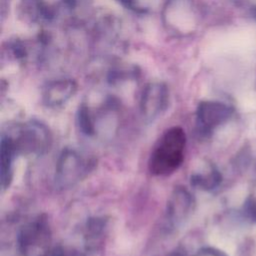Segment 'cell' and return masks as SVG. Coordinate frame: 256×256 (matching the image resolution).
<instances>
[{
  "mask_svg": "<svg viewBox=\"0 0 256 256\" xmlns=\"http://www.w3.org/2000/svg\"><path fill=\"white\" fill-rule=\"evenodd\" d=\"M187 137L184 129L173 126L166 129L154 145L148 159V170L154 176H168L182 165Z\"/></svg>",
  "mask_w": 256,
  "mask_h": 256,
  "instance_id": "6da1fadb",
  "label": "cell"
},
{
  "mask_svg": "<svg viewBox=\"0 0 256 256\" xmlns=\"http://www.w3.org/2000/svg\"><path fill=\"white\" fill-rule=\"evenodd\" d=\"M198 10L193 0H165L161 8L164 29L176 37H188L198 27Z\"/></svg>",
  "mask_w": 256,
  "mask_h": 256,
  "instance_id": "7a4b0ae2",
  "label": "cell"
},
{
  "mask_svg": "<svg viewBox=\"0 0 256 256\" xmlns=\"http://www.w3.org/2000/svg\"><path fill=\"white\" fill-rule=\"evenodd\" d=\"M95 160L74 148H64L56 162L54 183L58 189H69L83 180L94 168Z\"/></svg>",
  "mask_w": 256,
  "mask_h": 256,
  "instance_id": "3957f363",
  "label": "cell"
},
{
  "mask_svg": "<svg viewBox=\"0 0 256 256\" xmlns=\"http://www.w3.org/2000/svg\"><path fill=\"white\" fill-rule=\"evenodd\" d=\"M20 256H51L52 231L47 218L39 215L22 225L17 235Z\"/></svg>",
  "mask_w": 256,
  "mask_h": 256,
  "instance_id": "277c9868",
  "label": "cell"
},
{
  "mask_svg": "<svg viewBox=\"0 0 256 256\" xmlns=\"http://www.w3.org/2000/svg\"><path fill=\"white\" fill-rule=\"evenodd\" d=\"M18 155L42 156L52 145V133L43 122L28 120L16 127L15 134H8Z\"/></svg>",
  "mask_w": 256,
  "mask_h": 256,
  "instance_id": "5b68a950",
  "label": "cell"
},
{
  "mask_svg": "<svg viewBox=\"0 0 256 256\" xmlns=\"http://www.w3.org/2000/svg\"><path fill=\"white\" fill-rule=\"evenodd\" d=\"M233 109L220 101L206 100L196 109V127L200 135L208 137L232 116Z\"/></svg>",
  "mask_w": 256,
  "mask_h": 256,
  "instance_id": "8992f818",
  "label": "cell"
},
{
  "mask_svg": "<svg viewBox=\"0 0 256 256\" xmlns=\"http://www.w3.org/2000/svg\"><path fill=\"white\" fill-rule=\"evenodd\" d=\"M169 102V90L166 84L159 81L149 82L143 88L139 110L143 120L147 123L155 121L166 110Z\"/></svg>",
  "mask_w": 256,
  "mask_h": 256,
  "instance_id": "52a82bcc",
  "label": "cell"
},
{
  "mask_svg": "<svg viewBox=\"0 0 256 256\" xmlns=\"http://www.w3.org/2000/svg\"><path fill=\"white\" fill-rule=\"evenodd\" d=\"M195 200L193 195L183 186H177L171 192L165 210L166 227L170 230L180 227L193 212Z\"/></svg>",
  "mask_w": 256,
  "mask_h": 256,
  "instance_id": "ba28073f",
  "label": "cell"
},
{
  "mask_svg": "<svg viewBox=\"0 0 256 256\" xmlns=\"http://www.w3.org/2000/svg\"><path fill=\"white\" fill-rule=\"evenodd\" d=\"M78 85L72 78L61 77L48 81L42 89V102L46 107L59 108L77 92Z\"/></svg>",
  "mask_w": 256,
  "mask_h": 256,
  "instance_id": "9c48e42d",
  "label": "cell"
},
{
  "mask_svg": "<svg viewBox=\"0 0 256 256\" xmlns=\"http://www.w3.org/2000/svg\"><path fill=\"white\" fill-rule=\"evenodd\" d=\"M83 6L79 0H36L37 19L56 22L66 16H72Z\"/></svg>",
  "mask_w": 256,
  "mask_h": 256,
  "instance_id": "30bf717a",
  "label": "cell"
},
{
  "mask_svg": "<svg viewBox=\"0 0 256 256\" xmlns=\"http://www.w3.org/2000/svg\"><path fill=\"white\" fill-rule=\"evenodd\" d=\"M17 155L11 137L8 134H2L0 142V180L2 190H6L12 183L14 161Z\"/></svg>",
  "mask_w": 256,
  "mask_h": 256,
  "instance_id": "8fae6325",
  "label": "cell"
},
{
  "mask_svg": "<svg viewBox=\"0 0 256 256\" xmlns=\"http://www.w3.org/2000/svg\"><path fill=\"white\" fill-rule=\"evenodd\" d=\"M221 180L222 176L220 172L212 164H206L202 170L194 172L190 177L191 184L204 191H211L217 188L220 185Z\"/></svg>",
  "mask_w": 256,
  "mask_h": 256,
  "instance_id": "7c38bea8",
  "label": "cell"
},
{
  "mask_svg": "<svg viewBox=\"0 0 256 256\" xmlns=\"http://www.w3.org/2000/svg\"><path fill=\"white\" fill-rule=\"evenodd\" d=\"M107 228V222L102 217L90 218L85 226L84 238L86 240L87 250L95 249L102 240Z\"/></svg>",
  "mask_w": 256,
  "mask_h": 256,
  "instance_id": "4fadbf2b",
  "label": "cell"
},
{
  "mask_svg": "<svg viewBox=\"0 0 256 256\" xmlns=\"http://www.w3.org/2000/svg\"><path fill=\"white\" fill-rule=\"evenodd\" d=\"M96 115L90 107L82 103L77 112V125L82 134L86 136H93L96 134Z\"/></svg>",
  "mask_w": 256,
  "mask_h": 256,
  "instance_id": "5bb4252c",
  "label": "cell"
},
{
  "mask_svg": "<svg viewBox=\"0 0 256 256\" xmlns=\"http://www.w3.org/2000/svg\"><path fill=\"white\" fill-rule=\"evenodd\" d=\"M128 9L143 14L151 11L159 0H119Z\"/></svg>",
  "mask_w": 256,
  "mask_h": 256,
  "instance_id": "9a60e30c",
  "label": "cell"
},
{
  "mask_svg": "<svg viewBox=\"0 0 256 256\" xmlns=\"http://www.w3.org/2000/svg\"><path fill=\"white\" fill-rule=\"evenodd\" d=\"M255 16H256V10H255Z\"/></svg>",
  "mask_w": 256,
  "mask_h": 256,
  "instance_id": "2e32d148",
  "label": "cell"
}]
</instances>
